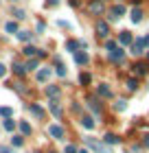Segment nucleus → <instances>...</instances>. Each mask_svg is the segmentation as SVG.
I'll use <instances>...</instances> for the list:
<instances>
[{
	"instance_id": "1a4fd4ad",
	"label": "nucleus",
	"mask_w": 149,
	"mask_h": 153,
	"mask_svg": "<svg viewBox=\"0 0 149 153\" xmlns=\"http://www.w3.org/2000/svg\"><path fill=\"white\" fill-rule=\"evenodd\" d=\"M88 107H90L97 116H101V103H99L97 99H88Z\"/></svg>"
},
{
	"instance_id": "2f4dec72",
	"label": "nucleus",
	"mask_w": 149,
	"mask_h": 153,
	"mask_svg": "<svg viewBox=\"0 0 149 153\" xmlns=\"http://www.w3.org/2000/svg\"><path fill=\"white\" fill-rule=\"evenodd\" d=\"M13 16H16L18 20H24V18H26V13H24L22 9H16V11H13Z\"/></svg>"
},
{
	"instance_id": "b1692460",
	"label": "nucleus",
	"mask_w": 149,
	"mask_h": 153,
	"mask_svg": "<svg viewBox=\"0 0 149 153\" xmlns=\"http://www.w3.org/2000/svg\"><path fill=\"white\" fill-rule=\"evenodd\" d=\"M13 72H16V74H24L26 72V66L24 64H13Z\"/></svg>"
},
{
	"instance_id": "a18cd8bd",
	"label": "nucleus",
	"mask_w": 149,
	"mask_h": 153,
	"mask_svg": "<svg viewBox=\"0 0 149 153\" xmlns=\"http://www.w3.org/2000/svg\"><path fill=\"white\" fill-rule=\"evenodd\" d=\"M147 57H149V55H147Z\"/></svg>"
},
{
	"instance_id": "5701e85b",
	"label": "nucleus",
	"mask_w": 149,
	"mask_h": 153,
	"mask_svg": "<svg viewBox=\"0 0 149 153\" xmlns=\"http://www.w3.org/2000/svg\"><path fill=\"white\" fill-rule=\"evenodd\" d=\"M4 31H7V33H18V24H16V22H7V24H4Z\"/></svg>"
},
{
	"instance_id": "ea45409f",
	"label": "nucleus",
	"mask_w": 149,
	"mask_h": 153,
	"mask_svg": "<svg viewBox=\"0 0 149 153\" xmlns=\"http://www.w3.org/2000/svg\"><path fill=\"white\" fill-rule=\"evenodd\" d=\"M77 153H90L88 149H79V151H77Z\"/></svg>"
},
{
	"instance_id": "c03bdc74",
	"label": "nucleus",
	"mask_w": 149,
	"mask_h": 153,
	"mask_svg": "<svg viewBox=\"0 0 149 153\" xmlns=\"http://www.w3.org/2000/svg\"><path fill=\"white\" fill-rule=\"evenodd\" d=\"M51 153H55V151H51Z\"/></svg>"
},
{
	"instance_id": "f03ea898",
	"label": "nucleus",
	"mask_w": 149,
	"mask_h": 153,
	"mask_svg": "<svg viewBox=\"0 0 149 153\" xmlns=\"http://www.w3.org/2000/svg\"><path fill=\"white\" fill-rule=\"evenodd\" d=\"M88 11L92 13V16H101V13L105 11V7H103V0H90V4H88Z\"/></svg>"
},
{
	"instance_id": "4be33fe9",
	"label": "nucleus",
	"mask_w": 149,
	"mask_h": 153,
	"mask_svg": "<svg viewBox=\"0 0 149 153\" xmlns=\"http://www.w3.org/2000/svg\"><path fill=\"white\" fill-rule=\"evenodd\" d=\"M2 127H4V131H13V129H16V120H11V118H7V120L2 123Z\"/></svg>"
},
{
	"instance_id": "39448f33",
	"label": "nucleus",
	"mask_w": 149,
	"mask_h": 153,
	"mask_svg": "<svg viewBox=\"0 0 149 153\" xmlns=\"http://www.w3.org/2000/svg\"><path fill=\"white\" fill-rule=\"evenodd\" d=\"M123 13H125V7H123V4L112 7V9H110V20H118V18H123Z\"/></svg>"
},
{
	"instance_id": "58836bf2",
	"label": "nucleus",
	"mask_w": 149,
	"mask_h": 153,
	"mask_svg": "<svg viewBox=\"0 0 149 153\" xmlns=\"http://www.w3.org/2000/svg\"><path fill=\"white\" fill-rule=\"evenodd\" d=\"M0 153H13L11 149H0Z\"/></svg>"
},
{
	"instance_id": "0eeeda50",
	"label": "nucleus",
	"mask_w": 149,
	"mask_h": 153,
	"mask_svg": "<svg viewBox=\"0 0 149 153\" xmlns=\"http://www.w3.org/2000/svg\"><path fill=\"white\" fill-rule=\"evenodd\" d=\"M97 35H99V37H108V35H110L108 22H97Z\"/></svg>"
},
{
	"instance_id": "4c0bfd02",
	"label": "nucleus",
	"mask_w": 149,
	"mask_h": 153,
	"mask_svg": "<svg viewBox=\"0 0 149 153\" xmlns=\"http://www.w3.org/2000/svg\"><path fill=\"white\" fill-rule=\"evenodd\" d=\"M4 74H7V68H4L2 64H0V76H4Z\"/></svg>"
},
{
	"instance_id": "ddd939ff",
	"label": "nucleus",
	"mask_w": 149,
	"mask_h": 153,
	"mask_svg": "<svg viewBox=\"0 0 149 153\" xmlns=\"http://www.w3.org/2000/svg\"><path fill=\"white\" fill-rule=\"evenodd\" d=\"M123 57H125V53L121 51V48H118V51H112V53H110V61H114V64H116V61L121 64V61H123Z\"/></svg>"
},
{
	"instance_id": "7ed1b4c3",
	"label": "nucleus",
	"mask_w": 149,
	"mask_h": 153,
	"mask_svg": "<svg viewBox=\"0 0 149 153\" xmlns=\"http://www.w3.org/2000/svg\"><path fill=\"white\" fill-rule=\"evenodd\" d=\"M143 53H145V39H136L132 44V55L138 57V55H143Z\"/></svg>"
},
{
	"instance_id": "f3484780",
	"label": "nucleus",
	"mask_w": 149,
	"mask_h": 153,
	"mask_svg": "<svg viewBox=\"0 0 149 153\" xmlns=\"http://www.w3.org/2000/svg\"><path fill=\"white\" fill-rule=\"evenodd\" d=\"M29 109H31V114H33V116H37V118H42V116H44V109H42L40 105H35V103H31V105H29Z\"/></svg>"
},
{
	"instance_id": "cd10ccee",
	"label": "nucleus",
	"mask_w": 149,
	"mask_h": 153,
	"mask_svg": "<svg viewBox=\"0 0 149 153\" xmlns=\"http://www.w3.org/2000/svg\"><path fill=\"white\" fill-rule=\"evenodd\" d=\"M11 114H13L11 107H0V116L2 118H11Z\"/></svg>"
},
{
	"instance_id": "9d476101",
	"label": "nucleus",
	"mask_w": 149,
	"mask_h": 153,
	"mask_svg": "<svg viewBox=\"0 0 149 153\" xmlns=\"http://www.w3.org/2000/svg\"><path fill=\"white\" fill-rule=\"evenodd\" d=\"M48 109L53 112V116L61 118V107H59V103H57V101H48Z\"/></svg>"
},
{
	"instance_id": "c85d7f7f",
	"label": "nucleus",
	"mask_w": 149,
	"mask_h": 153,
	"mask_svg": "<svg viewBox=\"0 0 149 153\" xmlns=\"http://www.w3.org/2000/svg\"><path fill=\"white\" fill-rule=\"evenodd\" d=\"M22 142H24V138H22V136H13V140H11L13 147H22Z\"/></svg>"
},
{
	"instance_id": "6e6552de",
	"label": "nucleus",
	"mask_w": 149,
	"mask_h": 153,
	"mask_svg": "<svg viewBox=\"0 0 149 153\" xmlns=\"http://www.w3.org/2000/svg\"><path fill=\"white\" fill-rule=\"evenodd\" d=\"M83 46V42H77V39H70L68 44H66V51H70V53H79V48Z\"/></svg>"
},
{
	"instance_id": "9b49d317",
	"label": "nucleus",
	"mask_w": 149,
	"mask_h": 153,
	"mask_svg": "<svg viewBox=\"0 0 149 153\" xmlns=\"http://www.w3.org/2000/svg\"><path fill=\"white\" fill-rule=\"evenodd\" d=\"M75 61H77V64H79V66H86L88 64V61H90V57H88V55L86 53H75Z\"/></svg>"
},
{
	"instance_id": "c9c22d12",
	"label": "nucleus",
	"mask_w": 149,
	"mask_h": 153,
	"mask_svg": "<svg viewBox=\"0 0 149 153\" xmlns=\"http://www.w3.org/2000/svg\"><path fill=\"white\" fill-rule=\"evenodd\" d=\"M143 147H145V149H149V134H145V136H143Z\"/></svg>"
},
{
	"instance_id": "f257e3e1",
	"label": "nucleus",
	"mask_w": 149,
	"mask_h": 153,
	"mask_svg": "<svg viewBox=\"0 0 149 153\" xmlns=\"http://www.w3.org/2000/svg\"><path fill=\"white\" fill-rule=\"evenodd\" d=\"M83 142H86L92 151H97V153H108V147H105L103 142H99L97 138H90V136H88V138H83Z\"/></svg>"
},
{
	"instance_id": "412c9836",
	"label": "nucleus",
	"mask_w": 149,
	"mask_h": 153,
	"mask_svg": "<svg viewBox=\"0 0 149 153\" xmlns=\"http://www.w3.org/2000/svg\"><path fill=\"white\" fill-rule=\"evenodd\" d=\"M18 127H20V131H22V136H29V134H31V125L26 123V120H22Z\"/></svg>"
},
{
	"instance_id": "393cba45",
	"label": "nucleus",
	"mask_w": 149,
	"mask_h": 153,
	"mask_svg": "<svg viewBox=\"0 0 149 153\" xmlns=\"http://www.w3.org/2000/svg\"><path fill=\"white\" fill-rule=\"evenodd\" d=\"M134 72H136V74H145L147 72V66L145 64H134Z\"/></svg>"
},
{
	"instance_id": "79ce46f5",
	"label": "nucleus",
	"mask_w": 149,
	"mask_h": 153,
	"mask_svg": "<svg viewBox=\"0 0 149 153\" xmlns=\"http://www.w3.org/2000/svg\"><path fill=\"white\" fill-rule=\"evenodd\" d=\"M145 46H149V35H147V37H145Z\"/></svg>"
},
{
	"instance_id": "2eb2a0df",
	"label": "nucleus",
	"mask_w": 149,
	"mask_h": 153,
	"mask_svg": "<svg viewBox=\"0 0 149 153\" xmlns=\"http://www.w3.org/2000/svg\"><path fill=\"white\" fill-rule=\"evenodd\" d=\"M48 76H51V68H42V70H37V81H48Z\"/></svg>"
},
{
	"instance_id": "473e14b6",
	"label": "nucleus",
	"mask_w": 149,
	"mask_h": 153,
	"mask_svg": "<svg viewBox=\"0 0 149 153\" xmlns=\"http://www.w3.org/2000/svg\"><path fill=\"white\" fill-rule=\"evenodd\" d=\"M127 88H130V90H136V88H138V81H136V79H130V81H127Z\"/></svg>"
},
{
	"instance_id": "aec40b11",
	"label": "nucleus",
	"mask_w": 149,
	"mask_h": 153,
	"mask_svg": "<svg viewBox=\"0 0 149 153\" xmlns=\"http://www.w3.org/2000/svg\"><path fill=\"white\" fill-rule=\"evenodd\" d=\"M103 140H105V144H118V142H121V138L114 136V134H108V136L103 138Z\"/></svg>"
},
{
	"instance_id": "20e7f679",
	"label": "nucleus",
	"mask_w": 149,
	"mask_h": 153,
	"mask_svg": "<svg viewBox=\"0 0 149 153\" xmlns=\"http://www.w3.org/2000/svg\"><path fill=\"white\" fill-rule=\"evenodd\" d=\"M48 134H51L55 140H61L64 138V127H59V125H48Z\"/></svg>"
},
{
	"instance_id": "dca6fc26",
	"label": "nucleus",
	"mask_w": 149,
	"mask_h": 153,
	"mask_svg": "<svg viewBox=\"0 0 149 153\" xmlns=\"http://www.w3.org/2000/svg\"><path fill=\"white\" fill-rule=\"evenodd\" d=\"M81 125H83V127H86V129H94V120H92V116H81Z\"/></svg>"
},
{
	"instance_id": "bb28decb",
	"label": "nucleus",
	"mask_w": 149,
	"mask_h": 153,
	"mask_svg": "<svg viewBox=\"0 0 149 153\" xmlns=\"http://www.w3.org/2000/svg\"><path fill=\"white\" fill-rule=\"evenodd\" d=\"M18 39L29 42V39H31V33H29V31H18Z\"/></svg>"
},
{
	"instance_id": "4468645a",
	"label": "nucleus",
	"mask_w": 149,
	"mask_h": 153,
	"mask_svg": "<svg viewBox=\"0 0 149 153\" xmlns=\"http://www.w3.org/2000/svg\"><path fill=\"white\" fill-rule=\"evenodd\" d=\"M132 22H134V24L143 22V11H140V9H136V7L132 9Z\"/></svg>"
},
{
	"instance_id": "7c9ffc66",
	"label": "nucleus",
	"mask_w": 149,
	"mask_h": 153,
	"mask_svg": "<svg viewBox=\"0 0 149 153\" xmlns=\"http://www.w3.org/2000/svg\"><path fill=\"white\" fill-rule=\"evenodd\" d=\"M37 68V59H29L26 61V70H35Z\"/></svg>"
},
{
	"instance_id": "6ab92c4d",
	"label": "nucleus",
	"mask_w": 149,
	"mask_h": 153,
	"mask_svg": "<svg viewBox=\"0 0 149 153\" xmlns=\"http://www.w3.org/2000/svg\"><path fill=\"white\" fill-rule=\"evenodd\" d=\"M26 57H37V53H40V48H35V46H26L24 51H22Z\"/></svg>"
},
{
	"instance_id": "423d86ee",
	"label": "nucleus",
	"mask_w": 149,
	"mask_h": 153,
	"mask_svg": "<svg viewBox=\"0 0 149 153\" xmlns=\"http://www.w3.org/2000/svg\"><path fill=\"white\" fill-rule=\"evenodd\" d=\"M118 44H123V46H132V44H134L132 33H130V31H123V33L118 35Z\"/></svg>"
},
{
	"instance_id": "f8f14e48",
	"label": "nucleus",
	"mask_w": 149,
	"mask_h": 153,
	"mask_svg": "<svg viewBox=\"0 0 149 153\" xmlns=\"http://www.w3.org/2000/svg\"><path fill=\"white\" fill-rule=\"evenodd\" d=\"M97 94H99V96H103V99H110V96H112V92H110V88L105 85V83H101V85L97 88Z\"/></svg>"
},
{
	"instance_id": "a878e982",
	"label": "nucleus",
	"mask_w": 149,
	"mask_h": 153,
	"mask_svg": "<svg viewBox=\"0 0 149 153\" xmlns=\"http://www.w3.org/2000/svg\"><path fill=\"white\" fill-rule=\"evenodd\" d=\"M90 79H92V76H90L88 72H81V74H79V83H81V85H88Z\"/></svg>"
},
{
	"instance_id": "e433bc0d",
	"label": "nucleus",
	"mask_w": 149,
	"mask_h": 153,
	"mask_svg": "<svg viewBox=\"0 0 149 153\" xmlns=\"http://www.w3.org/2000/svg\"><path fill=\"white\" fill-rule=\"evenodd\" d=\"M57 74H59V76H66V68H64V66H57Z\"/></svg>"
},
{
	"instance_id": "37998d69",
	"label": "nucleus",
	"mask_w": 149,
	"mask_h": 153,
	"mask_svg": "<svg viewBox=\"0 0 149 153\" xmlns=\"http://www.w3.org/2000/svg\"><path fill=\"white\" fill-rule=\"evenodd\" d=\"M35 153H40V151H35Z\"/></svg>"
},
{
	"instance_id": "f704fd0d",
	"label": "nucleus",
	"mask_w": 149,
	"mask_h": 153,
	"mask_svg": "<svg viewBox=\"0 0 149 153\" xmlns=\"http://www.w3.org/2000/svg\"><path fill=\"white\" fill-rule=\"evenodd\" d=\"M105 48L112 53V51H116V42H105Z\"/></svg>"
},
{
	"instance_id": "a211bd4d",
	"label": "nucleus",
	"mask_w": 149,
	"mask_h": 153,
	"mask_svg": "<svg viewBox=\"0 0 149 153\" xmlns=\"http://www.w3.org/2000/svg\"><path fill=\"white\" fill-rule=\"evenodd\" d=\"M46 94H48V96H51V99L55 101V99L59 96V88H57V85H48V88H46Z\"/></svg>"
},
{
	"instance_id": "72a5a7b5",
	"label": "nucleus",
	"mask_w": 149,
	"mask_h": 153,
	"mask_svg": "<svg viewBox=\"0 0 149 153\" xmlns=\"http://www.w3.org/2000/svg\"><path fill=\"white\" fill-rule=\"evenodd\" d=\"M64 153H77V147H75V144H66V149H64Z\"/></svg>"
},
{
	"instance_id": "c756f323",
	"label": "nucleus",
	"mask_w": 149,
	"mask_h": 153,
	"mask_svg": "<svg viewBox=\"0 0 149 153\" xmlns=\"http://www.w3.org/2000/svg\"><path fill=\"white\" fill-rule=\"evenodd\" d=\"M125 107H127V103H125V101H116V103H114V109H116V112H123Z\"/></svg>"
},
{
	"instance_id": "a19ab883",
	"label": "nucleus",
	"mask_w": 149,
	"mask_h": 153,
	"mask_svg": "<svg viewBox=\"0 0 149 153\" xmlns=\"http://www.w3.org/2000/svg\"><path fill=\"white\" fill-rule=\"evenodd\" d=\"M59 2V0H48V4H57Z\"/></svg>"
}]
</instances>
